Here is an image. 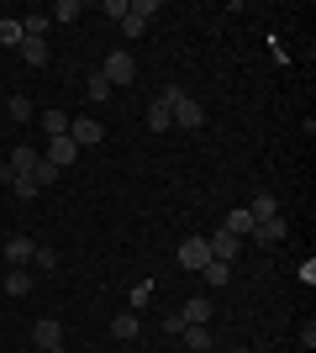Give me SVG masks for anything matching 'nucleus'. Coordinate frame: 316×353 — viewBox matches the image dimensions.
Returning a JSON list of instances; mask_svg holds the SVG:
<instances>
[{
  "instance_id": "f257e3e1",
  "label": "nucleus",
  "mask_w": 316,
  "mask_h": 353,
  "mask_svg": "<svg viewBox=\"0 0 316 353\" xmlns=\"http://www.w3.org/2000/svg\"><path fill=\"white\" fill-rule=\"evenodd\" d=\"M164 101H169V117L180 121V127H190V132L206 127V105H200L196 95H185V90H164Z\"/></svg>"
},
{
  "instance_id": "f03ea898",
  "label": "nucleus",
  "mask_w": 316,
  "mask_h": 353,
  "mask_svg": "<svg viewBox=\"0 0 316 353\" xmlns=\"http://www.w3.org/2000/svg\"><path fill=\"white\" fill-rule=\"evenodd\" d=\"M105 85H111V90H116V85H132V79H137V63H132V53H121V48H116V53H105Z\"/></svg>"
},
{
  "instance_id": "7ed1b4c3",
  "label": "nucleus",
  "mask_w": 316,
  "mask_h": 353,
  "mask_svg": "<svg viewBox=\"0 0 316 353\" xmlns=\"http://www.w3.org/2000/svg\"><path fill=\"white\" fill-rule=\"evenodd\" d=\"M206 264H211V248H206V237H185V243H180V269L200 274Z\"/></svg>"
},
{
  "instance_id": "20e7f679",
  "label": "nucleus",
  "mask_w": 316,
  "mask_h": 353,
  "mask_svg": "<svg viewBox=\"0 0 316 353\" xmlns=\"http://www.w3.org/2000/svg\"><path fill=\"white\" fill-rule=\"evenodd\" d=\"M53 169H69V163L79 159V148H74V137H48V153H43Z\"/></svg>"
},
{
  "instance_id": "39448f33",
  "label": "nucleus",
  "mask_w": 316,
  "mask_h": 353,
  "mask_svg": "<svg viewBox=\"0 0 316 353\" xmlns=\"http://www.w3.org/2000/svg\"><path fill=\"white\" fill-rule=\"evenodd\" d=\"M206 248H211V259H222V264H232V259L242 253V243H238L232 232H211V237H206Z\"/></svg>"
},
{
  "instance_id": "423d86ee",
  "label": "nucleus",
  "mask_w": 316,
  "mask_h": 353,
  "mask_svg": "<svg viewBox=\"0 0 316 353\" xmlns=\"http://www.w3.org/2000/svg\"><path fill=\"white\" fill-rule=\"evenodd\" d=\"M137 332H143V316H137V311H116V316H111V338L116 343H132Z\"/></svg>"
},
{
  "instance_id": "0eeeda50",
  "label": "nucleus",
  "mask_w": 316,
  "mask_h": 353,
  "mask_svg": "<svg viewBox=\"0 0 316 353\" xmlns=\"http://www.w3.org/2000/svg\"><path fill=\"white\" fill-rule=\"evenodd\" d=\"M32 253H37V243L16 232L11 243H6V264H11V269H27V264H32Z\"/></svg>"
},
{
  "instance_id": "6e6552de",
  "label": "nucleus",
  "mask_w": 316,
  "mask_h": 353,
  "mask_svg": "<svg viewBox=\"0 0 316 353\" xmlns=\"http://www.w3.org/2000/svg\"><path fill=\"white\" fill-rule=\"evenodd\" d=\"M32 343H37V348H59V343H63V327L53 322V316H43V322H32Z\"/></svg>"
},
{
  "instance_id": "1a4fd4ad",
  "label": "nucleus",
  "mask_w": 316,
  "mask_h": 353,
  "mask_svg": "<svg viewBox=\"0 0 316 353\" xmlns=\"http://www.w3.org/2000/svg\"><path fill=\"white\" fill-rule=\"evenodd\" d=\"M69 137H74V148H95L101 143V121H90V117L69 121Z\"/></svg>"
},
{
  "instance_id": "9d476101",
  "label": "nucleus",
  "mask_w": 316,
  "mask_h": 353,
  "mask_svg": "<svg viewBox=\"0 0 316 353\" xmlns=\"http://www.w3.org/2000/svg\"><path fill=\"white\" fill-rule=\"evenodd\" d=\"M285 232H290V221H285V216L253 221V237H258V243H285Z\"/></svg>"
},
{
  "instance_id": "9b49d317",
  "label": "nucleus",
  "mask_w": 316,
  "mask_h": 353,
  "mask_svg": "<svg viewBox=\"0 0 316 353\" xmlns=\"http://www.w3.org/2000/svg\"><path fill=\"white\" fill-rule=\"evenodd\" d=\"M180 316H185V327H206V322H211V301H206V295L185 301V306H180Z\"/></svg>"
},
{
  "instance_id": "f8f14e48",
  "label": "nucleus",
  "mask_w": 316,
  "mask_h": 353,
  "mask_svg": "<svg viewBox=\"0 0 316 353\" xmlns=\"http://www.w3.org/2000/svg\"><path fill=\"white\" fill-rule=\"evenodd\" d=\"M16 53H21V63H32V69H43V63H48V43H43V37H21Z\"/></svg>"
},
{
  "instance_id": "ddd939ff",
  "label": "nucleus",
  "mask_w": 316,
  "mask_h": 353,
  "mask_svg": "<svg viewBox=\"0 0 316 353\" xmlns=\"http://www.w3.org/2000/svg\"><path fill=\"white\" fill-rule=\"evenodd\" d=\"M222 232H232L238 243H242V237H253V216H248V206H238V211H232V216L222 221Z\"/></svg>"
},
{
  "instance_id": "4468645a",
  "label": "nucleus",
  "mask_w": 316,
  "mask_h": 353,
  "mask_svg": "<svg viewBox=\"0 0 316 353\" xmlns=\"http://www.w3.org/2000/svg\"><path fill=\"white\" fill-rule=\"evenodd\" d=\"M148 127H153V132H169V127H174V117H169V101H164V95L148 105Z\"/></svg>"
},
{
  "instance_id": "2eb2a0df",
  "label": "nucleus",
  "mask_w": 316,
  "mask_h": 353,
  "mask_svg": "<svg viewBox=\"0 0 316 353\" xmlns=\"http://www.w3.org/2000/svg\"><path fill=\"white\" fill-rule=\"evenodd\" d=\"M248 216H253V221H269V216H280V201H274L269 190H258V201L248 206Z\"/></svg>"
},
{
  "instance_id": "dca6fc26",
  "label": "nucleus",
  "mask_w": 316,
  "mask_h": 353,
  "mask_svg": "<svg viewBox=\"0 0 316 353\" xmlns=\"http://www.w3.org/2000/svg\"><path fill=\"white\" fill-rule=\"evenodd\" d=\"M69 121H74V117H63L59 105H53V111H43V127H48V137H69Z\"/></svg>"
},
{
  "instance_id": "f3484780",
  "label": "nucleus",
  "mask_w": 316,
  "mask_h": 353,
  "mask_svg": "<svg viewBox=\"0 0 316 353\" xmlns=\"http://www.w3.org/2000/svg\"><path fill=\"white\" fill-rule=\"evenodd\" d=\"M200 280H206V285H227V280H232V264H222V259H211V264L200 269Z\"/></svg>"
},
{
  "instance_id": "a211bd4d",
  "label": "nucleus",
  "mask_w": 316,
  "mask_h": 353,
  "mask_svg": "<svg viewBox=\"0 0 316 353\" xmlns=\"http://www.w3.org/2000/svg\"><path fill=\"white\" fill-rule=\"evenodd\" d=\"M6 290H11V295H27L32 290V269H6Z\"/></svg>"
},
{
  "instance_id": "6ab92c4d",
  "label": "nucleus",
  "mask_w": 316,
  "mask_h": 353,
  "mask_svg": "<svg viewBox=\"0 0 316 353\" xmlns=\"http://www.w3.org/2000/svg\"><path fill=\"white\" fill-rule=\"evenodd\" d=\"M180 338H185V348H196V353H206V348H211V327H185Z\"/></svg>"
},
{
  "instance_id": "aec40b11",
  "label": "nucleus",
  "mask_w": 316,
  "mask_h": 353,
  "mask_svg": "<svg viewBox=\"0 0 316 353\" xmlns=\"http://www.w3.org/2000/svg\"><path fill=\"white\" fill-rule=\"evenodd\" d=\"M0 43H6V48H21V21H16V16H0Z\"/></svg>"
},
{
  "instance_id": "412c9836",
  "label": "nucleus",
  "mask_w": 316,
  "mask_h": 353,
  "mask_svg": "<svg viewBox=\"0 0 316 353\" xmlns=\"http://www.w3.org/2000/svg\"><path fill=\"white\" fill-rule=\"evenodd\" d=\"M79 16H85V6H79V0H59L48 21H79Z\"/></svg>"
},
{
  "instance_id": "4be33fe9",
  "label": "nucleus",
  "mask_w": 316,
  "mask_h": 353,
  "mask_svg": "<svg viewBox=\"0 0 316 353\" xmlns=\"http://www.w3.org/2000/svg\"><path fill=\"white\" fill-rule=\"evenodd\" d=\"M37 111H32V101L27 95H11V121H32Z\"/></svg>"
},
{
  "instance_id": "5701e85b",
  "label": "nucleus",
  "mask_w": 316,
  "mask_h": 353,
  "mask_svg": "<svg viewBox=\"0 0 316 353\" xmlns=\"http://www.w3.org/2000/svg\"><path fill=\"white\" fill-rule=\"evenodd\" d=\"M53 179H59V169H53V163H37V169H32V185H37V190H43V185H53Z\"/></svg>"
},
{
  "instance_id": "b1692460",
  "label": "nucleus",
  "mask_w": 316,
  "mask_h": 353,
  "mask_svg": "<svg viewBox=\"0 0 316 353\" xmlns=\"http://www.w3.org/2000/svg\"><path fill=\"white\" fill-rule=\"evenodd\" d=\"M32 269H48V274H53V269H59V253H53V248H37V253H32Z\"/></svg>"
},
{
  "instance_id": "393cba45",
  "label": "nucleus",
  "mask_w": 316,
  "mask_h": 353,
  "mask_svg": "<svg viewBox=\"0 0 316 353\" xmlns=\"http://www.w3.org/2000/svg\"><path fill=\"white\" fill-rule=\"evenodd\" d=\"M148 301H153V280H143V285H137V290H132V311H143V306H148Z\"/></svg>"
},
{
  "instance_id": "a878e982",
  "label": "nucleus",
  "mask_w": 316,
  "mask_h": 353,
  "mask_svg": "<svg viewBox=\"0 0 316 353\" xmlns=\"http://www.w3.org/2000/svg\"><path fill=\"white\" fill-rule=\"evenodd\" d=\"M111 95V85H105V74H90V101H105Z\"/></svg>"
},
{
  "instance_id": "bb28decb",
  "label": "nucleus",
  "mask_w": 316,
  "mask_h": 353,
  "mask_svg": "<svg viewBox=\"0 0 316 353\" xmlns=\"http://www.w3.org/2000/svg\"><path fill=\"white\" fill-rule=\"evenodd\" d=\"M11 190L21 195V201H32V195H37V185H32V179H11Z\"/></svg>"
},
{
  "instance_id": "cd10ccee",
  "label": "nucleus",
  "mask_w": 316,
  "mask_h": 353,
  "mask_svg": "<svg viewBox=\"0 0 316 353\" xmlns=\"http://www.w3.org/2000/svg\"><path fill=\"white\" fill-rule=\"evenodd\" d=\"M101 16H116V21H121V16H127V0H105Z\"/></svg>"
},
{
  "instance_id": "c85d7f7f",
  "label": "nucleus",
  "mask_w": 316,
  "mask_h": 353,
  "mask_svg": "<svg viewBox=\"0 0 316 353\" xmlns=\"http://www.w3.org/2000/svg\"><path fill=\"white\" fill-rule=\"evenodd\" d=\"M301 348H306V353L316 348V322H306V327H301Z\"/></svg>"
},
{
  "instance_id": "c756f323",
  "label": "nucleus",
  "mask_w": 316,
  "mask_h": 353,
  "mask_svg": "<svg viewBox=\"0 0 316 353\" xmlns=\"http://www.w3.org/2000/svg\"><path fill=\"white\" fill-rule=\"evenodd\" d=\"M43 353H63V343H59V348H43Z\"/></svg>"
},
{
  "instance_id": "7c9ffc66",
  "label": "nucleus",
  "mask_w": 316,
  "mask_h": 353,
  "mask_svg": "<svg viewBox=\"0 0 316 353\" xmlns=\"http://www.w3.org/2000/svg\"><path fill=\"white\" fill-rule=\"evenodd\" d=\"M238 353H248V348H238Z\"/></svg>"
}]
</instances>
